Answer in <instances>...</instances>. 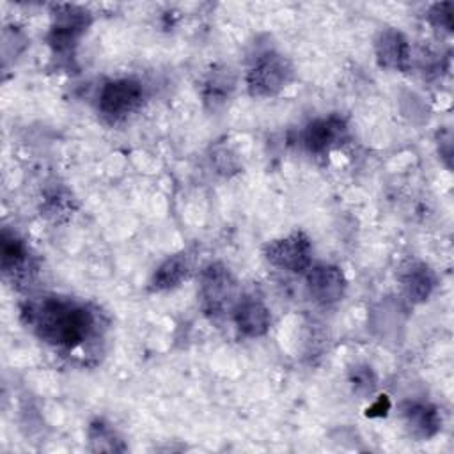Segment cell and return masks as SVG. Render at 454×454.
I'll use <instances>...</instances> for the list:
<instances>
[{"mask_svg": "<svg viewBox=\"0 0 454 454\" xmlns=\"http://www.w3.org/2000/svg\"><path fill=\"white\" fill-rule=\"evenodd\" d=\"M28 323L44 342L73 349L92 332L96 317L82 303L66 298H43L28 305Z\"/></svg>", "mask_w": 454, "mask_h": 454, "instance_id": "obj_1", "label": "cell"}, {"mask_svg": "<svg viewBox=\"0 0 454 454\" xmlns=\"http://www.w3.org/2000/svg\"><path fill=\"white\" fill-rule=\"evenodd\" d=\"M238 284L234 275L222 262L207 264L200 273L199 298L206 314H222L236 307Z\"/></svg>", "mask_w": 454, "mask_h": 454, "instance_id": "obj_2", "label": "cell"}, {"mask_svg": "<svg viewBox=\"0 0 454 454\" xmlns=\"http://www.w3.org/2000/svg\"><path fill=\"white\" fill-rule=\"evenodd\" d=\"M293 67L282 55L266 51L255 59L247 73V85L252 96L266 98L280 92L291 80Z\"/></svg>", "mask_w": 454, "mask_h": 454, "instance_id": "obj_3", "label": "cell"}, {"mask_svg": "<svg viewBox=\"0 0 454 454\" xmlns=\"http://www.w3.org/2000/svg\"><path fill=\"white\" fill-rule=\"evenodd\" d=\"M264 255L270 264L291 273H300L310 266L312 247L303 232H293L268 243Z\"/></svg>", "mask_w": 454, "mask_h": 454, "instance_id": "obj_4", "label": "cell"}, {"mask_svg": "<svg viewBox=\"0 0 454 454\" xmlns=\"http://www.w3.org/2000/svg\"><path fill=\"white\" fill-rule=\"evenodd\" d=\"M142 85L131 78L106 82L99 92V110L110 119L131 114L142 103Z\"/></svg>", "mask_w": 454, "mask_h": 454, "instance_id": "obj_5", "label": "cell"}, {"mask_svg": "<svg viewBox=\"0 0 454 454\" xmlns=\"http://www.w3.org/2000/svg\"><path fill=\"white\" fill-rule=\"evenodd\" d=\"M309 296L319 305H333L342 300L346 291V277L340 268L332 264H317L307 273Z\"/></svg>", "mask_w": 454, "mask_h": 454, "instance_id": "obj_6", "label": "cell"}, {"mask_svg": "<svg viewBox=\"0 0 454 454\" xmlns=\"http://www.w3.org/2000/svg\"><path fill=\"white\" fill-rule=\"evenodd\" d=\"M89 25V14L74 5H62L55 14L50 41L57 51H69Z\"/></svg>", "mask_w": 454, "mask_h": 454, "instance_id": "obj_7", "label": "cell"}, {"mask_svg": "<svg viewBox=\"0 0 454 454\" xmlns=\"http://www.w3.org/2000/svg\"><path fill=\"white\" fill-rule=\"evenodd\" d=\"M348 135L346 122L339 117H325L312 121L303 133V144L310 153H323L340 144Z\"/></svg>", "mask_w": 454, "mask_h": 454, "instance_id": "obj_8", "label": "cell"}, {"mask_svg": "<svg viewBox=\"0 0 454 454\" xmlns=\"http://www.w3.org/2000/svg\"><path fill=\"white\" fill-rule=\"evenodd\" d=\"M376 57L380 66L395 71H406L410 66V46L397 30H383L376 41Z\"/></svg>", "mask_w": 454, "mask_h": 454, "instance_id": "obj_9", "label": "cell"}, {"mask_svg": "<svg viewBox=\"0 0 454 454\" xmlns=\"http://www.w3.org/2000/svg\"><path fill=\"white\" fill-rule=\"evenodd\" d=\"M234 323L239 333L247 337H261L268 332L271 316L270 310L257 300H243L238 301L232 309Z\"/></svg>", "mask_w": 454, "mask_h": 454, "instance_id": "obj_10", "label": "cell"}, {"mask_svg": "<svg viewBox=\"0 0 454 454\" xmlns=\"http://www.w3.org/2000/svg\"><path fill=\"white\" fill-rule=\"evenodd\" d=\"M403 291L410 301H424L434 287V275L424 262H410L401 273Z\"/></svg>", "mask_w": 454, "mask_h": 454, "instance_id": "obj_11", "label": "cell"}, {"mask_svg": "<svg viewBox=\"0 0 454 454\" xmlns=\"http://www.w3.org/2000/svg\"><path fill=\"white\" fill-rule=\"evenodd\" d=\"M404 420L411 434L417 438H431L440 429L438 410L431 404L413 403L404 408Z\"/></svg>", "mask_w": 454, "mask_h": 454, "instance_id": "obj_12", "label": "cell"}, {"mask_svg": "<svg viewBox=\"0 0 454 454\" xmlns=\"http://www.w3.org/2000/svg\"><path fill=\"white\" fill-rule=\"evenodd\" d=\"M188 270H190V261H188L186 254L181 252V254L170 255L154 271L153 280H151V287L154 291L172 289V287L179 286L186 278Z\"/></svg>", "mask_w": 454, "mask_h": 454, "instance_id": "obj_13", "label": "cell"}, {"mask_svg": "<svg viewBox=\"0 0 454 454\" xmlns=\"http://www.w3.org/2000/svg\"><path fill=\"white\" fill-rule=\"evenodd\" d=\"M27 250L21 239L9 231L2 232V268L5 273L14 271L25 264Z\"/></svg>", "mask_w": 454, "mask_h": 454, "instance_id": "obj_14", "label": "cell"}, {"mask_svg": "<svg viewBox=\"0 0 454 454\" xmlns=\"http://www.w3.org/2000/svg\"><path fill=\"white\" fill-rule=\"evenodd\" d=\"M90 443L94 445V450H121L122 447H117L115 434L110 427H106L103 422H96L90 426Z\"/></svg>", "mask_w": 454, "mask_h": 454, "instance_id": "obj_15", "label": "cell"}, {"mask_svg": "<svg viewBox=\"0 0 454 454\" xmlns=\"http://www.w3.org/2000/svg\"><path fill=\"white\" fill-rule=\"evenodd\" d=\"M429 20L436 27H443L445 30H450L452 28V4L445 2V4L433 5L429 11Z\"/></svg>", "mask_w": 454, "mask_h": 454, "instance_id": "obj_16", "label": "cell"}, {"mask_svg": "<svg viewBox=\"0 0 454 454\" xmlns=\"http://www.w3.org/2000/svg\"><path fill=\"white\" fill-rule=\"evenodd\" d=\"M353 385H355V388H364V390H369L371 392V388L374 387V376H372V372H371V369L369 367H364V369H355L353 371Z\"/></svg>", "mask_w": 454, "mask_h": 454, "instance_id": "obj_17", "label": "cell"}]
</instances>
